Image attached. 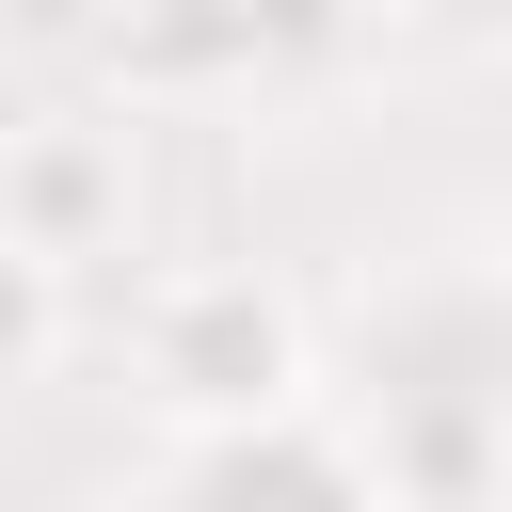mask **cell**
Instances as JSON below:
<instances>
[{"label":"cell","mask_w":512,"mask_h":512,"mask_svg":"<svg viewBox=\"0 0 512 512\" xmlns=\"http://www.w3.org/2000/svg\"><path fill=\"white\" fill-rule=\"evenodd\" d=\"M128 384L176 448H256L320 416V320L272 256H176L128 304Z\"/></svg>","instance_id":"1"},{"label":"cell","mask_w":512,"mask_h":512,"mask_svg":"<svg viewBox=\"0 0 512 512\" xmlns=\"http://www.w3.org/2000/svg\"><path fill=\"white\" fill-rule=\"evenodd\" d=\"M128 224H144V128L128 112H16L0 128V240L16 256H48L80 288L96 256H128Z\"/></svg>","instance_id":"2"},{"label":"cell","mask_w":512,"mask_h":512,"mask_svg":"<svg viewBox=\"0 0 512 512\" xmlns=\"http://www.w3.org/2000/svg\"><path fill=\"white\" fill-rule=\"evenodd\" d=\"M80 32H96L112 112L144 128V112H208V96H240V80L272 64V32H320V0H96Z\"/></svg>","instance_id":"3"},{"label":"cell","mask_w":512,"mask_h":512,"mask_svg":"<svg viewBox=\"0 0 512 512\" xmlns=\"http://www.w3.org/2000/svg\"><path fill=\"white\" fill-rule=\"evenodd\" d=\"M368 512H512V400L496 384H400L352 432Z\"/></svg>","instance_id":"4"},{"label":"cell","mask_w":512,"mask_h":512,"mask_svg":"<svg viewBox=\"0 0 512 512\" xmlns=\"http://www.w3.org/2000/svg\"><path fill=\"white\" fill-rule=\"evenodd\" d=\"M176 512H368V480L304 416V432H256V448H176Z\"/></svg>","instance_id":"5"},{"label":"cell","mask_w":512,"mask_h":512,"mask_svg":"<svg viewBox=\"0 0 512 512\" xmlns=\"http://www.w3.org/2000/svg\"><path fill=\"white\" fill-rule=\"evenodd\" d=\"M64 320H80V288H64L48 256H16V240H0V400L64 368Z\"/></svg>","instance_id":"6"},{"label":"cell","mask_w":512,"mask_h":512,"mask_svg":"<svg viewBox=\"0 0 512 512\" xmlns=\"http://www.w3.org/2000/svg\"><path fill=\"white\" fill-rule=\"evenodd\" d=\"M336 32H400V16H432V0H320Z\"/></svg>","instance_id":"7"}]
</instances>
